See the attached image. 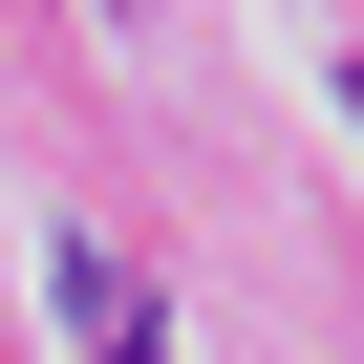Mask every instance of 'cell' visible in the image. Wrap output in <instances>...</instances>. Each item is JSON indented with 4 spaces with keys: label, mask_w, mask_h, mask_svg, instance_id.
Here are the masks:
<instances>
[{
    "label": "cell",
    "mask_w": 364,
    "mask_h": 364,
    "mask_svg": "<svg viewBox=\"0 0 364 364\" xmlns=\"http://www.w3.org/2000/svg\"><path fill=\"white\" fill-rule=\"evenodd\" d=\"M43 279H65V343H86V364H150V257H107V236H65Z\"/></svg>",
    "instance_id": "cell-1"
},
{
    "label": "cell",
    "mask_w": 364,
    "mask_h": 364,
    "mask_svg": "<svg viewBox=\"0 0 364 364\" xmlns=\"http://www.w3.org/2000/svg\"><path fill=\"white\" fill-rule=\"evenodd\" d=\"M107 22H150V0H107Z\"/></svg>",
    "instance_id": "cell-2"
}]
</instances>
